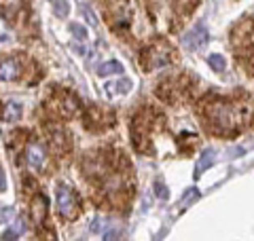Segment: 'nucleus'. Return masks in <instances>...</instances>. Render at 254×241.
<instances>
[{"instance_id": "obj_4", "label": "nucleus", "mask_w": 254, "mask_h": 241, "mask_svg": "<svg viewBox=\"0 0 254 241\" xmlns=\"http://www.w3.org/2000/svg\"><path fill=\"white\" fill-rule=\"evenodd\" d=\"M26 163L30 170H36V172H41L45 170V165H47V148L43 146V144H30V146L26 148Z\"/></svg>"}, {"instance_id": "obj_14", "label": "nucleus", "mask_w": 254, "mask_h": 241, "mask_svg": "<svg viewBox=\"0 0 254 241\" xmlns=\"http://www.w3.org/2000/svg\"><path fill=\"white\" fill-rule=\"evenodd\" d=\"M51 2H53L55 15H58V17H66V15H68V11H70V6H68V2H66V0H51Z\"/></svg>"}, {"instance_id": "obj_16", "label": "nucleus", "mask_w": 254, "mask_h": 241, "mask_svg": "<svg viewBox=\"0 0 254 241\" xmlns=\"http://www.w3.org/2000/svg\"><path fill=\"white\" fill-rule=\"evenodd\" d=\"M155 192H157V197H161L163 201L170 199V190H168V186H165L163 182H157V184H155Z\"/></svg>"}, {"instance_id": "obj_10", "label": "nucleus", "mask_w": 254, "mask_h": 241, "mask_svg": "<svg viewBox=\"0 0 254 241\" xmlns=\"http://www.w3.org/2000/svg\"><path fill=\"white\" fill-rule=\"evenodd\" d=\"M123 72V66L119 61H106L102 63V66L98 68V74L100 76H110V74H121Z\"/></svg>"}, {"instance_id": "obj_1", "label": "nucleus", "mask_w": 254, "mask_h": 241, "mask_svg": "<svg viewBox=\"0 0 254 241\" xmlns=\"http://www.w3.org/2000/svg\"><path fill=\"white\" fill-rule=\"evenodd\" d=\"M55 205H58V214L62 218L72 220L78 210V197L76 192L68 186V184H60L55 188Z\"/></svg>"}, {"instance_id": "obj_11", "label": "nucleus", "mask_w": 254, "mask_h": 241, "mask_svg": "<svg viewBox=\"0 0 254 241\" xmlns=\"http://www.w3.org/2000/svg\"><path fill=\"white\" fill-rule=\"evenodd\" d=\"M23 229H26V222H23V220H17V224H15V227L6 229V231L2 233V239H19V237H21V233H23Z\"/></svg>"}, {"instance_id": "obj_17", "label": "nucleus", "mask_w": 254, "mask_h": 241, "mask_svg": "<svg viewBox=\"0 0 254 241\" xmlns=\"http://www.w3.org/2000/svg\"><path fill=\"white\" fill-rule=\"evenodd\" d=\"M70 32L76 36V38H81V40H85L87 38V32H85V28L83 26H78V23H70Z\"/></svg>"}, {"instance_id": "obj_9", "label": "nucleus", "mask_w": 254, "mask_h": 241, "mask_svg": "<svg viewBox=\"0 0 254 241\" xmlns=\"http://www.w3.org/2000/svg\"><path fill=\"white\" fill-rule=\"evenodd\" d=\"M23 115V106L19 102H6L4 108H2V120L6 123H15V120H19Z\"/></svg>"}, {"instance_id": "obj_3", "label": "nucleus", "mask_w": 254, "mask_h": 241, "mask_svg": "<svg viewBox=\"0 0 254 241\" xmlns=\"http://www.w3.org/2000/svg\"><path fill=\"white\" fill-rule=\"evenodd\" d=\"M142 61L146 63V68H148V70H161V68H168V66H170V61H172V58H170V49H168L165 45H155V47H150Z\"/></svg>"}, {"instance_id": "obj_8", "label": "nucleus", "mask_w": 254, "mask_h": 241, "mask_svg": "<svg viewBox=\"0 0 254 241\" xmlns=\"http://www.w3.org/2000/svg\"><path fill=\"white\" fill-rule=\"evenodd\" d=\"M214 161H216V150H214V148H205L203 155H201V159H199V163H197V167H195V180L201 178V174H203L205 170H210Z\"/></svg>"}, {"instance_id": "obj_12", "label": "nucleus", "mask_w": 254, "mask_h": 241, "mask_svg": "<svg viewBox=\"0 0 254 241\" xmlns=\"http://www.w3.org/2000/svg\"><path fill=\"white\" fill-rule=\"evenodd\" d=\"M197 197H199V190H197V188H189V190L185 192V197H182V205H180V212H185L187 207H190V205H193Z\"/></svg>"}, {"instance_id": "obj_19", "label": "nucleus", "mask_w": 254, "mask_h": 241, "mask_svg": "<svg viewBox=\"0 0 254 241\" xmlns=\"http://www.w3.org/2000/svg\"><path fill=\"white\" fill-rule=\"evenodd\" d=\"M6 190V178H4V172L0 170V192Z\"/></svg>"}, {"instance_id": "obj_15", "label": "nucleus", "mask_w": 254, "mask_h": 241, "mask_svg": "<svg viewBox=\"0 0 254 241\" xmlns=\"http://www.w3.org/2000/svg\"><path fill=\"white\" fill-rule=\"evenodd\" d=\"M51 140H53V144L58 148H66V133H64L62 129H53L51 131Z\"/></svg>"}, {"instance_id": "obj_13", "label": "nucleus", "mask_w": 254, "mask_h": 241, "mask_svg": "<svg viewBox=\"0 0 254 241\" xmlns=\"http://www.w3.org/2000/svg\"><path fill=\"white\" fill-rule=\"evenodd\" d=\"M208 63L212 66L214 72H222V70H225V66H227L225 58H222V55H218V53H212L210 58H208Z\"/></svg>"}, {"instance_id": "obj_18", "label": "nucleus", "mask_w": 254, "mask_h": 241, "mask_svg": "<svg viewBox=\"0 0 254 241\" xmlns=\"http://www.w3.org/2000/svg\"><path fill=\"white\" fill-rule=\"evenodd\" d=\"M129 89H131V80H129V78L119 80V91H121V93H127Z\"/></svg>"}, {"instance_id": "obj_6", "label": "nucleus", "mask_w": 254, "mask_h": 241, "mask_svg": "<svg viewBox=\"0 0 254 241\" xmlns=\"http://www.w3.org/2000/svg\"><path fill=\"white\" fill-rule=\"evenodd\" d=\"M23 72V66H21V60L17 58H9L4 61H0V80L2 83H11V80H17Z\"/></svg>"}, {"instance_id": "obj_7", "label": "nucleus", "mask_w": 254, "mask_h": 241, "mask_svg": "<svg viewBox=\"0 0 254 241\" xmlns=\"http://www.w3.org/2000/svg\"><path fill=\"white\" fill-rule=\"evenodd\" d=\"M47 207H49V203H47L45 195H36L34 199H32V203H30V218H32V222L43 224L45 218H47Z\"/></svg>"}, {"instance_id": "obj_5", "label": "nucleus", "mask_w": 254, "mask_h": 241, "mask_svg": "<svg viewBox=\"0 0 254 241\" xmlns=\"http://www.w3.org/2000/svg\"><path fill=\"white\" fill-rule=\"evenodd\" d=\"M208 40H210L208 30H205L203 23H199L193 32H189V34L185 36V45H187V49H190V51H201L203 47L208 45Z\"/></svg>"}, {"instance_id": "obj_2", "label": "nucleus", "mask_w": 254, "mask_h": 241, "mask_svg": "<svg viewBox=\"0 0 254 241\" xmlns=\"http://www.w3.org/2000/svg\"><path fill=\"white\" fill-rule=\"evenodd\" d=\"M235 110L229 104H214L212 108V123L220 131H229L235 127Z\"/></svg>"}, {"instance_id": "obj_20", "label": "nucleus", "mask_w": 254, "mask_h": 241, "mask_svg": "<svg viewBox=\"0 0 254 241\" xmlns=\"http://www.w3.org/2000/svg\"><path fill=\"white\" fill-rule=\"evenodd\" d=\"M9 38V36H4V34H0V43H4V40Z\"/></svg>"}]
</instances>
